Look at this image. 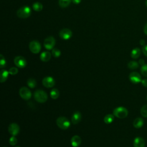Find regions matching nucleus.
Listing matches in <instances>:
<instances>
[{
	"label": "nucleus",
	"mask_w": 147,
	"mask_h": 147,
	"mask_svg": "<svg viewBox=\"0 0 147 147\" xmlns=\"http://www.w3.org/2000/svg\"><path fill=\"white\" fill-rule=\"evenodd\" d=\"M31 13V9L28 6H24L17 11V16L20 18H26L30 16Z\"/></svg>",
	"instance_id": "f257e3e1"
},
{
	"label": "nucleus",
	"mask_w": 147,
	"mask_h": 147,
	"mask_svg": "<svg viewBox=\"0 0 147 147\" xmlns=\"http://www.w3.org/2000/svg\"><path fill=\"white\" fill-rule=\"evenodd\" d=\"M34 98L39 103H44L48 99V95L44 91L37 90L34 93Z\"/></svg>",
	"instance_id": "f03ea898"
},
{
	"label": "nucleus",
	"mask_w": 147,
	"mask_h": 147,
	"mask_svg": "<svg viewBox=\"0 0 147 147\" xmlns=\"http://www.w3.org/2000/svg\"><path fill=\"white\" fill-rule=\"evenodd\" d=\"M113 115L118 118H125L128 115V111L125 107L119 106L114 109Z\"/></svg>",
	"instance_id": "7ed1b4c3"
},
{
	"label": "nucleus",
	"mask_w": 147,
	"mask_h": 147,
	"mask_svg": "<svg viewBox=\"0 0 147 147\" xmlns=\"http://www.w3.org/2000/svg\"><path fill=\"white\" fill-rule=\"evenodd\" d=\"M56 125L57 126L63 130H65L70 126V122L65 117H59L56 119Z\"/></svg>",
	"instance_id": "20e7f679"
},
{
	"label": "nucleus",
	"mask_w": 147,
	"mask_h": 147,
	"mask_svg": "<svg viewBox=\"0 0 147 147\" xmlns=\"http://www.w3.org/2000/svg\"><path fill=\"white\" fill-rule=\"evenodd\" d=\"M29 48L31 52L34 54H37L39 53L41 51V44L40 43L36 40L32 41L29 45Z\"/></svg>",
	"instance_id": "39448f33"
},
{
	"label": "nucleus",
	"mask_w": 147,
	"mask_h": 147,
	"mask_svg": "<svg viewBox=\"0 0 147 147\" xmlns=\"http://www.w3.org/2000/svg\"><path fill=\"white\" fill-rule=\"evenodd\" d=\"M19 94L23 99L26 100H29L32 97V92L30 90L26 87H22L20 89Z\"/></svg>",
	"instance_id": "423d86ee"
},
{
	"label": "nucleus",
	"mask_w": 147,
	"mask_h": 147,
	"mask_svg": "<svg viewBox=\"0 0 147 147\" xmlns=\"http://www.w3.org/2000/svg\"><path fill=\"white\" fill-rule=\"evenodd\" d=\"M56 44L55 39L52 36H49L47 37L44 41V46L47 50L53 49Z\"/></svg>",
	"instance_id": "0eeeda50"
},
{
	"label": "nucleus",
	"mask_w": 147,
	"mask_h": 147,
	"mask_svg": "<svg viewBox=\"0 0 147 147\" xmlns=\"http://www.w3.org/2000/svg\"><path fill=\"white\" fill-rule=\"evenodd\" d=\"M14 63L15 65L20 68H23L26 65V59L21 56H16L14 59Z\"/></svg>",
	"instance_id": "6e6552de"
},
{
	"label": "nucleus",
	"mask_w": 147,
	"mask_h": 147,
	"mask_svg": "<svg viewBox=\"0 0 147 147\" xmlns=\"http://www.w3.org/2000/svg\"><path fill=\"white\" fill-rule=\"evenodd\" d=\"M59 34L61 39L67 40L72 37V33L70 29L68 28H63L59 32Z\"/></svg>",
	"instance_id": "1a4fd4ad"
},
{
	"label": "nucleus",
	"mask_w": 147,
	"mask_h": 147,
	"mask_svg": "<svg viewBox=\"0 0 147 147\" xmlns=\"http://www.w3.org/2000/svg\"><path fill=\"white\" fill-rule=\"evenodd\" d=\"M9 133L13 136L17 135L20 132V126L16 123H11L8 127Z\"/></svg>",
	"instance_id": "9d476101"
},
{
	"label": "nucleus",
	"mask_w": 147,
	"mask_h": 147,
	"mask_svg": "<svg viewBox=\"0 0 147 147\" xmlns=\"http://www.w3.org/2000/svg\"><path fill=\"white\" fill-rule=\"evenodd\" d=\"M42 83L44 87L47 88H51L55 86V81L52 77L46 76L42 79Z\"/></svg>",
	"instance_id": "9b49d317"
},
{
	"label": "nucleus",
	"mask_w": 147,
	"mask_h": 147,
	"mask_svg": "<svg viewBox=\"0 0 147 147\" xmlns=\"http://www.w3.org/2000/svg\"><path fill=\"white\" fill-rule=\"evenodd\" d=\"M129 78L130 81L134 84H137L141 82V77L139 73L137 72H132L129 74Z\"/></svg>",
	"instance_id": "f8f14e48"
},
{
	"label": "nucleus",
	"mask_w": 147,
	"mask_h": 147,
	"mask_svg": "<svg viewBox=\"0 0 147 147\" xmlns=\"http://www.w3.org/2000/svg\"><path fill=\"white\" fill-rule=\"evenodd\" d=\"M82 119V114L79 111H75L72 115L71 121L73 124L76 125L80 122Z\"/></svg>",
	"instance_id": "ddd939ff"
},
{
	"label": "nucleus",
	"mask_w": 147,
	"mask_h": 147,
	"mask_svg": "<svg viewBox=\"0 0 147 147\" xmlns=\"http://www.w3.org/2000/svg\"><path fill=\"white\" fill-rule=\"evenodd\" d=\"M81 138L78 135L74 136L71 139V144L73 147H78L81 144Z\"/></svg>",
	"instance_id": "4468645a"
},
{
	"label": "nucleus",
	"mask_w": 147,
	"mask_h": 147,
	"mask_svg": "<svg viewBox=\"0 0 147 147\" xmlns=\"http://www.w3.org/2000/svg\"><path fill=\"white\" fill-rule=\"evenodd\" d=\"M52 54L48 51H44L42 52L40 56V60L43 62H47L49 61L51 58Z\"/></svg>",
	"instance_id": "2eb2a0df"
},
{
	"label": "nucleus",
	"mask_w": 147,
	"mask_h": 147,
	"mask_svg": "<svg viewBox=\"0 0 147 147\" xmlns=\"http://www.w3.org/2000/svg\"><path fill=\"white\" fill-rule=\"evenodd\" d=\"M134 147H145V141L141 137H136L133 142Z\"/></svg>",
	"instance_id": "dca6fc26"
},
{
	"label": "nucleus",
	"mask_w": 147,
	"mask_h": 147,
	"mask_svg": "<svg viewBox=\"0 0 147 147\" xmlns=\"http://www.w3.org/2000/svg\"><path fill=\"white\" fill-rule=\"evenodd\" d=\"M133 124V126L134 127L137 128V129L140 128L144 125V120L142 118L138 117L134 120Z\"/></svg>",
	"instance_id": "f3484780"
},
{
	"label": "nucleus",
	"mask_w": 147,
	"mask_h": 147,
	"mask_svg": "<svg viewBox=\"0 0 147 147\" xmlns=\"http://www.w3.org/2000/svg\"><path fill=\"white\" fill-rule=\"evenodd\" d=\"M9 72L6 69H2L0 72V82L1 83L5 82L7 78H8V75Z\"/></svg>",
	"instance_id": "a211bd4d"
},
{
	"label": "nucleus",
	"mask_w": 147,
	"mask_h": 147,
	"mask_svg": "<svg viewBox=\"0 0 147 147\" xmlns=\"http://www.w3.org/2000/svg\"><path fill=\"white\" fill-rule=\"evenodd\" d=\"M140 55H141V51H140V49L138 48H134L130 53L131 57L133 59H134L139 57Z\"/></svg>",
	"instance_id": "6ab92c4d"
},
{
	"label": "nucleus",
	"mask_w": 147,
	"mask_h": 147,
	"mask_svg": "<svg viewBox=\"0 0 147 147\" xmlns=\"http://www.w3.org/2000/svg\"><path fill=\"white\" fill-rule=\"evenodd\" d=\"M114 119V115L113 114H107L106 115H105V117H104L103 121L105 123L110 124L113 122Z\"/></svg>",
	"instance_id": "aec40b11"
},
{
	"label": "nucleus",
	"mask_w": 147,
	"mask_h": 147,
	"mask_svg": "<svg viewBox=\"0 0 147 147\" xmlns=\"http://www.w3.org/2000/svg\"><path fill=\"white\" fill-rule=\"evenodd\" d=\"M59 95H60V92L57 88H53L50 91L51 98L53 99H57Z\"/></svg>",
	"instance_id": "412c9836"
},
{
	"label": "nucleus",
	"mask_w": 147,
	"mask_h": 147,
	"mask_svg": "<svg viewBox=\"0 0 147 147\" xmlns=\"http://www.w3.org/2000/svg\"><path fill=\"white\" fill-rule=\"evenodd\" d=\"M71 2L72 0H59V5L62 8L67 7L70 5Z\"/></svg>",
	"instance_id": "4be33fe9"
},
{
	"label": "nucleus",
	"mask_w": 147,
	"mask_h": 147,
	"mask_svg": "<svg viewBox=\"0 0 147 147\" xmlns=\"http://www.w3.org/2000/svg\"><path fill=\"white\" fill-rule=\"evenodd\" d=\"M32 8L36 11H40L42 10L43 6H42V3H41L38 2H34L32 5Z\"/></svg>",
	"instance_id": "5701e85b"
},
{
	"label": "nucleus",
	"mask_w": 147,
	"mask_h": 147,
	"mask_svg": "<svg viewBox=\"0 0 147 147\" xmlns=\"http://www.w3.org/2000/svg\"><path fill=\"white\" fill-rule=\"evenodd\" d=\"M127 67L131 69H135L138 68L139 64L136 61H130L128 63Z\"/></svg>",
	"instance_id": "b1692460"
},
{
	"label": "nucleus",
	"mask_w": 147,
	"mask_h": 147,
	"mask_svg": "<svg viewBox=\"0 0 147 147\" xmlns=\"http://www.w3.org/2000/svg\"><path fill=\"white\" fill-rule=\"evenodd\" d=\"M28 86L29 87L31 88H33L36 87V84H37V82L36 80L33 79V78H29L26 82Z\"/></svg>",
	"instance_id": "393cba45"
},
{
	"label": "nucleus",
	"mask_w": 147,
	"mask_h": 147,
	"mask_svg": "<svg viewBox=\"0 0 147 147\" xmlns=\"http://www.w3.org/2000/svg\"><path fill=\"white\" fill-rule=\"evenodd\" d=\"M52 55L55 57H59L61 55V51L57 48H53L52 51Z\"/></svg>",
	"instance_id": "a878e982"
},
{
	"label": "nucleus",
	"mask_w": 147,
	"mask_h": 147,
	"mask_svg": "<svg viewBox=\"0 0 147 147\" xmlns=\"http://www.w3.org/2000/svg\"><path fill=\"white\" fill-rule=\"evenodd\" d=\"M141 114L142 117L147 118V105H145L142 107L140 110Z\"/></svg>",
	"instance_id": "bb28decb"
},
{
	"label": "nucleus",
	"mask_w": 147,
	"mask_h": 147,
	"mask_svg": "<svg viewBox=\"0 0 147 147\" xmlns=\"http://www.w3.org/2000/svg\"><path fill=\"white\" fill-rule=\"evenodd\" d=\"M140 71H141V74L143 76L147 77V64H144L143 65H142V67H141Z\"/></svg>",
	"instance_id": "cd10ccee"
},
{
	"label": "nucleus",
	"mask_w": 147,
	"mask_h": 147,
	"mask_svg": "<svg viewBox=\"0 0 147 147\" xmlns=\"http://www.w3.org/2000/svg\"><path fill=\"white\" fill-rule=\"evenodd\" d=\"M6 60L2 55H0V68H3L6 66Z\"/></svg>",
	"instance_id": "c85d7f7f"
},
{
	"label": "nucleus",
	"mask_w": 147,
	"mask_h": 147,
	"mask_svg": "<svg viewBox=\"0 0 147 147\" xmlns=\"http://www.w3.org/2000/svg\"><path fill=\"white\" fill-rule=\"evenodd\" d=\"M9 144H10L11 145L14 146V145H16L17 144V138H16L15 136H12L9 138Z\"/></svg>",
	"instance_id": "c756f323"
},
{
	"label": "nucleus",
	"mask_w": 147,
	"mask_h": 147,
	"mask_svg": "<svg viewBox=\"0 0 147 147\" xmlns=\"http://www.w3.org/2000/svg\"><path fill=\"white\" fill-rule=\"evenodd\" d=\"M18 72V70L17 69V68L16 67H11L9 70V72L10 75H16Z\"/></svg>",
	"instance_id": "7c9ffc66"
},
{
	"label": "nucleus",
	"mask_w": 147,
	"mask_h": 147,
	"mask_svg": "<svg viewBox=\"0 0 147 147\" xmlns=\"http://www.w3.org/2000/svg\"><path fill=\"white\" fill-rule=\"evenodd\" d=\"M142 51L143 53L145 55V56L147 57V45H145L142 47Z\"/></svg>",
	"instance_id": "2f4dec72"
},
{
	"label": "nucleus",
	"mask_w": 147,
	"mask_h": 147,
	"mask_svg": "<svg viewBox=\"0 0 147 147\" xmlns=\"http://www.w3.org/2000/svg\"><path fill=\"white\" fill-rule=\"evenodd\" d=\"M141 82V84H142L143 86H144L145 87H147V79H146L142 80Z\"/></svg>",
	"instance_id": "473e14b6"
},
{
	"label": "nucleus",
	"mask_w": 147,
	"mask_h": 147,
	"mask_svg": "<svg viewBox=\"0 0 147 147\" xmlns=\"http://www.w3.org/2000/svg\"><path fill=\"white\" fill-rule=\"evenodd\" d=\"M72 2L74 4L77 5V4H79V3H80L81 0H72Z\"/></svg>",
	"instance_id": "72a5a7b5"
},
{
	"label": "nucleus",
	"mask_w": 147,
	"mask_h": 147,
	"mask_svg": "<svg viewBox=\"0 0 147 147\" xmlns=\"http://www.w3.org/2000/svg\"><path fill=\"white\" fill-rule=\"evenodd\" d=\"M140 45H141L142 46H144V45H145V41L144 40H143V39H141L140 41Z\"/></svg>",
	"instance_id": "f704fd0d"
},
{
	"label": "nucleus",
	"mask_w": 147,
	"mask_h": 147,
	"mask_svg": "<svg viewBox=\"0 0 147 147\" xmlns=\"http://www.w3.org/2000/svg\"><path fill=\"white\" fill-rule=\"evenodd\" d=\"M144 33L147 35V23L145 24V25L144 26Z\"/></svg>",
	"instance_id": "c9c22d12"
},
{
	"label": "nucleus",
	"mask_w": 147,
	"mask_h": 147,
	"mask_svg": "<svg viewBox=\"0 0 147 147\" xmlns=\"http://www.w3.org/2000/svg\"><path fill=\"white\" fill-rule=\"evenodd\" d=\"M139 64L141 65H143L144 64H145V61L143 59H140L139 60Z\"/></svg>",
	"instance_id": "e433bc0d"
},
{
	"label": "nucleus",
	"mask_w": 147,
	"mask_h": 147,
	"mask_svg": "<svg viewBox=\"0 0 147 147\" xmlns=\"http://www.w3.org/2000/svg\"><path fill=\"white\" fill-rule=\"evenodd\" d=\"M145 5H146V7H147V0H146V2H145Z\"/></svg>",
	"instance_id": "4c0bfd02"
},
{
	"label": "nucleus",
	"mask_w": 147,
	"mask_h": 147,
	"mask_svg": "<svg viewBox=\"0 0 147 147\" xmlns=\"http://www.w3.org/2000/svg\"><path fill=\"white\" fill-rule=\"evenodd\" d=\"M14 147H20V146H14Z\"/></svg>",
	"instance_id": "58836bf2"
},
{
	"label": "nucleus",
	"mask_w": 147,
	"mask_h": 147,
	"mask_svg": "<svg viewBox=\"0 0 147 147\" xmlns=\"http://www.w3.org/2000/svg\"><path fill=\"white\" fill-rule=\"evenodd\" d=\"M146 100H147V96H146Z\"/></svg>",
	"instance_id": "ea45409f"
},
{
	"label": "nucleus",
	"mask_w": 147,
	"mask_h": 147,
	"mask_svg": "<svg viewBox=\"0 0 147 147\" xmlns=\"http://www.w3.org/2000/svg\"><path fill=\"white\" fill-rule=\"evenodd\" d=\"M5 147H6V146H5Z\"/></svg>",
	"instance_id": "a19ab883"
}]
</instances>
